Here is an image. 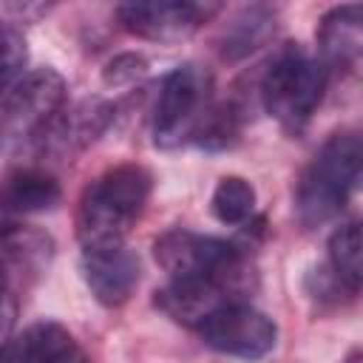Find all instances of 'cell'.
I'll return each mask as SVG.
<instances>
[{
	"label": "cell",
	"mask_w": 363,
	"mask_h": 363,
	"mask_svg": "<svg viewBox=\"0 0 363 363\" xmlns=\"http://www.w3.org/2000/svg\"><path fill=\"white\" fill-rule=\"evenodd\" d=\"M153 190V176L142 164H116L96 176L77 210V235L85 250L125 244L128 230L142 216Z\"/></svg>",
	"instance_id": "1"
},
{
	"label": "cell",
	"mask_w": 363,
	"mask_h": 363,
	"mask_svg": "<svg viewBox=\"0 0 363 363\" xmlns=\"http://www.w3.org/2000/svg\"><path fill=\"white\" fill-rule=\"evenodd\" d=\"M360 162L363 147L354 130L332 133L320 145L295 187V213L303 227H318L346 207L360 182Z\"/></svg>",
	"instance_id": "2"
},
{
	"label": "cell",
	"mask_w": 363,
	"mask_h": 363,
	"mask_svg": "<svg viewBox=\"0 0 363 363\" xmlns=\"http://www.w3.org/2000/svg\"><path fill=\"white\" fill-rule=\"evenodd\" d=\"M326 68L303 45L286 43L269 60L261 77V105L286 130L298 133L309 125L326 88Z\"/></svg>",
	"instance_id": "3"
},
{
	"label": "cell",
	"mask_w": 363,
	"mask_h": 363,
	"mask_svg": "<svg viewBox=\"0 0 363 363\" xmlns=\"http://www.w3.org/2000/svg\"><path fill=\"white\" fill-rule=\"evenodd\" d=\"M65 79L54 68H34L0 102V156L40 147L65 105Z\"/></svg>",
	"instance_id": "4"
},
{
	"label": "cell",
	"mask_w": 363,
	"mask_h": 363,
	"mask_svg": "<svg viewBox=\"0 0 363 363\" xmlns=\"http://www.w3.org/2000/svg\"><path fill=\"white\" fill-rule=\"evenodd\" d=\"M210 74L193 62H184L164 74L153 108V142L156 147L173 150L196 139L199 125L213 108Z\"/></svg>",
	"instance_id": "5"
},
{
	"label": "cell",
	"mask_w": 363,
	"mask_h": 363,
	"mask_svg": "<svg viewBox=\"0 0 363 363\" xmlns=\"http://www.w3.org/2000/svg\"><path fill=\"white\" fill-rule=\"evenodd\" d=\"M156 264L170 278H210L235 289L244 275V255L235 244L193 230H167L153 244Z\"/></svg>",
	"instance_id": "6"
},
{
	"label": "cell",
	"mask_w": 363,
	"mask_h": 363,
	"mask_svg": "<svg viewBox=\"0 0 363 363\" xmlns=\"http://www.w3.org/2000/svg\"><path fill=\"white\" fill-rule=\"evenodd\" d=\"M196 332L210 349L241 360H258L269 354L278 340L275 323L244 301L224 303Z\"/></svg>",
	"instance_id": "7"
},
{
	"label": "cell",
	"mask_w": 363,
	"mask_h": 363,
	"mask_svg": "<svg viewBox=\"0 0 363 363\" xmlns=\"http://www.w3.org/2000/svg\"><path fill=\"white\" fill-rule=\"evenodd\" d=\"M216 6L187 0H153V3H122L116 9L119 23L150 43H182L193 37Z\"/></svg>",
	"instance_id": "8"
},
{
	"label": "cell",
	"mask_w": 363,
	"mask_h": 363,
	"mask_svg": "<svg viewBox=\"0 0 363 363\" xmlns=\"http://www.w3.org/2000/svg\"><path fill=\"white\" fill-rule=\"evenodd\" d=\"M82 278L102 306H122L139 284V258L125 244L82 252Z\"/></svg>",
	"instance_id": "9"
},
{
	"label": "cell",
	"mask_w": 363,
	"mask_h": 363,
	"mask_svg": "<svg viewBox=\"0 0 363 363\" xmlns=\"http://www.w3.org/2000/svg\"><path fill=\"white\" fill-rule=\"evenodd\" d=\"M238 301L235 289L210 278H170L162 289H156L153 303L176 323L187 329H199L216 309Z\"/></svg>",
	"instance_id": "10"
},
{
	"label": "cell",
	"mask_w": 363,
	"mask_h": 363,
	"mask_svg": "<svg viewBox=\"0 0 363 363\" xmlns=\"http://www.w3.org/2000/svg\"><path fill=\"white\" fill-rule=\"evenodd\" d=\"M113 122V105L105 99H82L74 108L62 111L51 130L45 133L43 145L37 150L57 156V159H71L79 150H85L91 142H96L108 125Z\"/></svg>",
	"instance_id": "11"
},
{
	"label": "cell",
	"mask_w": 363,
	"mask_h": 363,
	"mask_svg": "<svg viewBox=\"0 0 363 363\" xmlns=\"http://www.w3.org/2000/svg\"><path fill=\"white\" fill-rule=\"evenodd\" d=\"M0 363H88L74 335L57 320H37L0 346Z\"/></svg>",
	"instance_id": "12"
},
{
	"label": "cell",
	"mask_w": 363,
	"mask_h": 363,
	"mask_svg": "<svg viewBox=\"0 0 363 363\" xmlns=\"http://www.w3.org/2000/svg\"><path fill=\"white\" fill-rule=\"evenodd\" d=\"M363 45V9L360 6H335L320 17L318 26V62L329 71L357 65Z\"/></svg>",
	"instance_id": "13"
},
{
	"label": "cell",
	"mask_w": 363,
	"mask_h": 363,
	"mask_svg": "<svg viewBox=\"0 0 363 363\" xmlns=\"http://www.w3.org/2000/svg\"><path fill=\"white\" fill-rule=\"evenodd\" d=\"M60 199H62L60 182L51 173L34 167H20L0 182V213L6 216L45 213L54 210Z\"/></svg>",
	"instance_id": "14"
},
{
	"label": "cell",
	"mask_w": 363,
	"mask_h": 363,
	"mask_svg": "<svg viewBox=\"0 0 363 363\" xmlns=\"http://www.w3.org/2000/svg\"><path fill=\"white\" fill-rule=\"evenodd\" d=\"M272 34H275V14L264 6H247L227 23L218 40V51L224 60L235 62L250 57L255 48H261Z\"/></svg>",
	"instance_id": "15"
},
{
	"label": "cell",
	"mask_w": 363,
	"mask_h": 363,
	"mask_svg": "<svg viewBox=\"0 0 363 363\" xmlns=\"http://www.w3.org/2000/svg\"><path fill=\"white\" fill-rule=\"evenodd\" d=\"M329 272L340 281V286L349 295H357L363 281V264H360V227L357 221L340 224L329 235Z\"/></svg>",
	"instance_id": "16"
},
{
	"label": "cell",
	"mask_w": 363,
	"mask_h": 363,
	"mask_svg": "<svg viewBox=\"0 0 363 363\" xmlns=\"http://www.w3.org/2000/svg\"><path fill=\"white\" fill-rule=\"evenodd\" d=\"M210 210L221 224H241L255 210V187L241 176H224L213 190Z\"/></svg>",
	"instance_id": "17"
},
{
	"label": "cell",
	"mask_w": 363,
	"mask_h": 363,
	"mask_svg": "<svg viewBox=\"0 0 363 363\" xmlns=\"http://www.w3.org/2000/svg\"><path fill=\"white\" fill-rule=\"evenodd\" d=\"M26 60H28V48L23 34L14 26L0 23V102L20 82Z\"/></svg>",
	"instance_id": "18"
},
{
	"label": "cell",
	"mask_w": 363,
	"mask_h": 363,
	"mask_svg": "<svg viewBox=\"0 0 363 363\" xmlns=\"http://www.w3.org/2000/svg\"><path fill=\"white\" fill-rule=\"evenodd\" d=\"M147 74V60L139 57V54H119L113 57L105 71H102V79L108 88H130L136 85L139 79H145Z\"/></svg>",
	"instance_id": "19"
},
{
	"label": "cell",
	"mask_w": 363,
	"mask_h": 363,
	"mask_svg": "<svg viewBox=\"0 0 363 363\" xmlns=\"http://www.w3.org/2000/svg\"><path fill=\"white\" fill-rule=\"evenodd\" d=\"M346 363H360V352L354 349V352H349V357H346Z\"/></svg>",
	"instance_id": "20"
}]
</instances>
